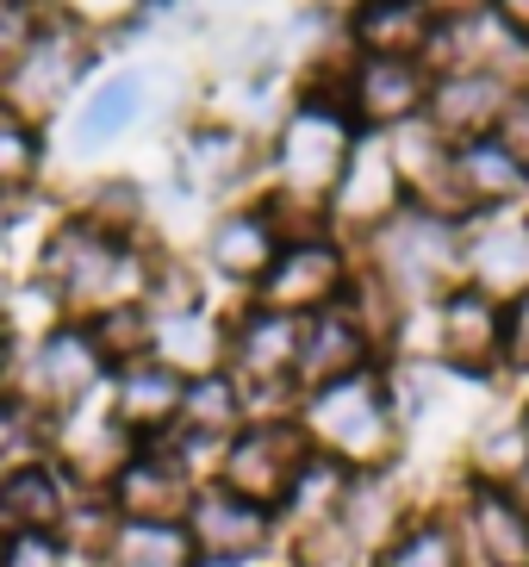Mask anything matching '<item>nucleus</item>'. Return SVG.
I'll use <instances>...</instances> for the list:
<instances>
[{"mask_svg": "<svg viewBox=\"0 0 529 567\" xmlns=\"http://www.w3.org/2000/svg\"><path fill=\"white\" fill-rule=\"evenodd\" d=\"M293 417L305 431V443H312V455L349 467V474L393 467L398 436H405L393 417V386H386L381 368H362V374L331 381V386H305Z\"/></svg>", "mask_w": 529, "mask_h": 567, "instance_id": "obj_1", "label": "nucleus"}, {"mask_svg": "<svg viewBox=\"0 0 529 567\" xmlns=\"http://www.w3.org/2000/svg\"><path fill=\"white\" fill-rule=\"evenodd\" d=\"M367 275L398 306L405 300L436 306L455 287V275H461V231H455V218H436L424 206H398L381 231H374V262H367Z\"/></svg>", "mask_w": 529, "mask_h": 567, "instance_id": "obj_2", "label": "nucleus"}, {"mask_svg": "<svg viewBox=\"0 0 529 567\" xmlns=\"http://www.w3.org/2000/svg\"><path fill=\"white\" fill-rule=\"evenodd\" d=\"M355 144H362V125L349 118V106L324 101V94H305V101L287 113L281 137H274V175H281V194L324 206V194H336V182H343Z\"/></svg>", "mask_w": 529, "mask_h": 567, "instance_id": "obj_3", "label": "nucleus"}, {"mask_svg": "<svg viewBox=\"0 0 529 567\" xmlns=\"http://www.w3.org/2000/svg\"><path fill=\"white\" fill-rule=\"evenodd\" d=\"M305 462H312V443L299 431V417H249L218 455V486H231L249 505L281 512Z\"/></svg>", "mask_w": 529, "mask_h": 567, "instance_id": "obj_4", "label": "nucleus"}, {"mask_svg": "<svg viewBox=\"0 0 529 567\" xmlns=\"http://www.w3.org/2000/svg\"><path fill=\"white\" fill-rule=\"evenodd\" d=\"M38 268H44V281L56 287L63 300H82L87 312H100V306L118 300V281L132 275V250H125V237L100 231V225H87V218L75 213L44 237Z\"/></svg>", "mask_w": 529, "mask_h": 567, "instance_id": "obj_5", "label": "nucleus"}, {"mask_svg": "<svg viewBox=\"0 0 529 567\" xmlns=\"http://www.w3.org/2000/svg\"><path fill=\"white\" fill-rule=\"evenodd\" d=\"M181 530H187V543H194L199 567H249V561H262V555L274 549L281 517L268 512V505L237 499L231 486L206 481L194 493V505H187Z\"/></svg>", "mask_w": 529, "mask_h": 567, "instance_id": "obj_6", "label": "nucleus"}, {"mask_svg": "<svg viewBox=\"0 0 529 567\" xmlns=\"http://www.w3.org/2000/svg\"><path fill=\"white\" fill-rule=\"evenodd\" d=\"M299 350H305V318L274 312V306H243L225 331V374L237 386H287L299 381Z\"/></svg>", "mask_w": 529, "mask_h": 567, "instance_id": "obj_7", "label": "nucleus"}, {"mask_svg": "<svg viewBox=\"0 0 529 567\" xmlns=\"http://www.w3.org/2000/svg\"><path fill=\"white\" fill-rule=\"evenodd\" d=\"M349 256L336 237H305V244H281V256H274V268L262 275V287H256V306H274V312H293V318H312L324 312V306L343 300L349 287Z\"/></svg>", "mask_w": 529, "mask_h": 567, "instance_id": "obj_8", "label": "nucleus"}, {"mask_svg": "<svg viewBox=\"0 0 529 567\" xmlns=\"http://www.w3.org/2000/svg\"><path fill=\"white\" fill-rule=\"evenodd\" d=\"M100 374H106V362L94 355V343H87L82 324H56V331L38 337V350L25 355V412L38 417H56L69 412V405L94 400Z\"/></svg>", "mask_w": 529, "mask_h": 567, "instance_id": "obj_9", "label": "nucleus"}, {"mask_svg": "<svg viewBox=\"0 0 529 567\" xmlns=\"http://www.w3.org/2000/svg\"><path fill=\"white\" fill-rule=\"evenodd\" d=\"M194 493L199 481L168 455V443H137L132 462L106 481V505L118 512V524H181Z\"/></svg>", "mask_w": 529, "mask_h": 567, "instance_id": "obj_10", "label": "nucleus"}, {"mask_svg": "<svg viewBox=\"0 0 529 567\" xmlns=\"http://www.w3.org/2000/svg\"><path fill=\"white\" fill-rule=\"evenodd\" d=\"M424 101H431V69L417 56H355L349 63L343 106L367 132H398L424 118Z\"/></svg>", "mask_w": 529, "mask_h": 567, "instance_id": "obj_11", "label": "nucleus"}, {"mask_svg": "<svg viewBox=\"0 0 529 567\" xmlns=\"http://www.w3.org/2000/svg\"><path fill=\"white\" fill-rule=\"evenodd\" d=\"M455 524L467 543V567H529V512L517 505L511 486L467 481Z\"/></svg>", "mask_w": 529, "mask_h": 567, "instance_id": "obj_12", "label": "nucleus"}, {"mask_svg": "<svg viewBox=\"0 0 529 567\" xmlns=\"http://www.w3.org/2000/svg\"><path fill=\"white\" fill-rule=\"evenodd\" d=\"M75 499H82V486L69 481L50 455H19L13 467H0V536L63 530Z\"/></svg>", "mask_w": 529, "mask_h": 567, "instance_id": "obj_13", "label": "nucleus"}, {"mask_svg": "<svg viewBox=\"0 0 529 567\" xmlns=\"http://www.w3.org/2000/svg\"><path fill=\"white\" fill-rule=\"evenodd\" d=\"M517 87H505L486 69H448L431 82V101H424V125H431L443 144H474V137H492L498 113Z\"/></svg>", "mask_w": 529, "mask_h": 567, "instance_id": "obj_14", "label": "nucleus"}, {"mask_svg": "<svg viewBox=\"0 0 529 567\" xmlns=\"http://www.w3.org/2000/svg\"><path fill=\"white\" fill-rule=\"evenodd\" d=\"M75 75H82V44L75 38H56L44 25L13 63L0 69V101L13 106V118L32 125V113H44L50 101H63L69 87H75Z\"/></svg>", "mask_w": 529, "mask_h": 567, "instance_id": "obj_15", "label": "nucleus"}, {"mask_svg": "<svg viewBox=\"0 0 529 567\" xmlns=\"http://www.w3.org/2000/svg\"><path fill=\"white\" fill-rule=\"evenodd\" d=\"M461 275L498 306L529 293V213H498L474 237H461Z\"/></svg>", "mask_w": 529, "mask_h": 567, "instance_id": "obj_16", "label": "nucleus"}, {"mask_svg": "<svg viewBox=\"0 0 529 567\" xmlns=\"http://www.w3.org/2000/svg\"><path fill=\"white\" fill-rule=\"evenodd\" d=\"M498 343H505V306L486 300L480 287L461 281L436 300V355L448 368H467V374L498 368Z\"/></svg>", "mask_w": 529, "mask_h": 567, "instance_id": "obj_17", "label": "nucleus"}, {"mask_svg": "<svg viewBox=\"0 0 529 567\" xmlns=\"http://www.w3.org/2000/svg\"><path fill=\"white\" fill-rule=\"evenodd\" d=\"M181 405H187V381L168 362H156V355H149V362L118 368V381H113V417L125 424V436H132V443H163V436H175Z\"/></svg>", "mask_w": 529, "mask_h": 567, "instance_id": "obj_18", "label": "nucleus"}, {"mask_svg": "<svg viewBox=\"0 0 529 567\" xmlns=\"http://www.w3.org/2000/svg\"><path fill=\"white\" fill-rule=\"evenodd\" d=\"M381 343L367 337V324L349 312L343 300L324 306V312L305 318V350H299V386H331V381H349V374H362L374 368Z\"/></svg>", "mask_w": 529, "mask_h": 567, "instance_id": "obj_19", "label": "nucleus"}, {"mask_svg": "<svg viewBox=\"0 0 529 567\" xmlns=\"http://www.w3.org/2000/svg\"><path fill=\"white\" fill-rule=\"evenodd\" d=\"M448 187H455L461 213H498L529 194V175L492 137H474V144H448Z\"/></svg>", "mask_w": 529, "mask_h": 567, "instance_id": "obj_20", "label": "nucleus"}, {"mask_svg": "<svg viewBox=\"0 0 529 567\" xmlns=\"http://www.w3.org/2000/svg\"><path fill=\"white\" fill-rule=\"evenodd\" d=\"M336 213L349 218V225H362V231H381L386 218L405 206V187H398V168L393 156H386L381 137H362L355 144V156H349L343 182H336Z\"/></svg>", "mask_w": 529, "mask_h": 567, "instance_id": "obj_21", "label": "nucleus"}, {"mask_svg": "<svg viewBox=\"0 0 529 567\" xmlns=\"http://www.w3.org/2000/svg\"><path fill=\"white\" fill-rule=\"evenodd\" d=\"M431 32H436V19L424 0H362L349 13V44H355V56H417L424 63Z\"/></svg>", "mask_w": 529, "mask_h": 567, "instance_id": "obj_22", "label": "nucleus"}, {"mask_svg": "<svg viewBox=\"0 0 529 567\" xmlns=\"http://www.w3.org/2000/svg\"><path fill=\"white\" fill-rule=\"evenodd\" d=\"M274 256H281V237H274V225H268L262 206L225 213L212 225V237H206V262L237 287H262V275L274 268Z\"/></svg>", "mask_w": 529, "mask_h": 567, "instance_id": "obj_23", "label": "nucleus"}, {"mask_svg": "<svg viewBox=\"0 0 529 567\" xmlns=\"http://www.w3.org/2000/svg\"><path fill=\"white\" fill-rule=\"evenodd\" d=\"M405 493H398L393 467H374V474H349V493H343V512H336V524H343L349 549H362L367 561H374V549H381L386 536L405 524Z\"/></svg>", "mask_w": 529, "mask_h": 567, "instance_id": "obj_24", "label": "nucleus"}, {"mask_svg": "<svg viewBox=\"0 0 529 567\" xmlns=\"http://www.w3.org/2000/svg\"><path fill=\"white\" fill-rule=\"evenodd\" d=\"M256 168V144L237 125H194L181 144V175L194 194H225Z\"/></svg>", "mask_w": 529, "mask_h": 567, "instance_id": "obj_25", "label": "nucleus"}, {"mask_svg": "<svg viewBox=\"0 0 529 567\" xmlns=\"http://www.w3.org/2000/svg\"><path fill=\"white\" fill-rule=\"evenodd\" d=\"M374 567H467L461 524L448 512H412L381 549H374Z\"/></svg>", "mask_w": 529, "mask_h": 567, "instance_id": "obj_26", "label": "nucleus"}, {"mask_svg": "<svg viewBox=\"0 0 529 567\" xmlns=\"http://www.w3.org/2000/svg\"><path fill=\"white\" fill-rule=\"evenodd\" d=\"M87 343L106 368H132V362H149L156 355V318H149L144 300H113L100 306V312L82 318Z\"/></svg>", "mask_w": 529, "mask_h": 567, "instance_id": "obj_27", "label": "nucleus"}, {"mask_svg": "<svg viewBox=\"0 0 529 567\" xmlns=\"http://www.w3.org/2000/svg\"><path fill=\"white\" fill-rule=\"evenodd\" d=\"M529 467V412L492 417L467 443V481L474 486H517Z\"/></svg>", "mask_w": 529, "mask_h": 567, "instance_id": "obj_28", "label": "nucleus"}, {"mask_svg": "<svg viewBox=\"0 0 529 567\" xmlns=\"http://www.w3.org/2000/svg\"><path fill=\"white\" fill-rule=\"evenodd\" d=\"M137 106H144V75H106L87 94V106L75 113V151L94 156L100 144H113L118 132H132Z\"/></svg>", "mask_w": 529, "mask_h": 567, "instance_id": "obj_29", "label": "nucleus"}, {"mask_svg": "<svg viewBox=\"0 0 529 567\" xmlns=\"http://www.w3.org/2000/svg\"><path fill=\"white\" fill-rule=\"evenodd\" d=\"M156 362H168L181 381L218 374V368H225V331H218V324H206V312L156 318Z\"/></svg>", "mask_w": 529, "mask_h": 567, "instance_id": "obj_30", "label": "nucleus"}, {"mask_svg": "<svg viewBox=\"0 0 529 567\" xmlns=\"http://www.w3.org/2000/svg\"><path fill=\"white\" fill-rule=\"evenodd\" d=\"M94 567H199L181 524H118Z\"/></svg>", "mask_w": 529, "mask_h": 567, "instance_id": "obj_31", "label": "nucleus"}, {"mask_svg": "<svg viewBox=\"0 0 529 567\" xmlns=\"http://www.w3.org/2000/svg\"><path fill=\"white\" fill-rule=\"evenodd\" d=\"M137 300L149 306V318H187V312H206V281H199V268L187 256H149Z\"/></svg>", "mask_w": 529, "mask_h": 567, "instance_id": "obj_32", "label": "nucleus"}, {"mask_svg": "<svg viewBox=\"0 0 529 567\" xmlns=\"http://www.w3.org/2000/svg\"><path fill=\"white\" fill-rule=\"evenodd\" d=\"M38 168H44V137H38V125L0 113V200L25 194L38 182Z\"/></svg>", "mask_w": 529, "mask_h": 567, "instance_id": "obj_33", "label": "nucleus"}, {"mask_svg": "<svg viewBox=\"0 0 529 567\" xmlns=\"http://www.w3.org/2000/svg\"><path fill=\"white\" fill-rule=\"evenodd\" d=\"M82 218L100 225V231H113V237H132L137 225H144V194H137V182H106V187L87 194Z\"/></svg>", "mask_w": 529, "mask_h": 567, "instance_id": "obj_34", "label": "nucleus"}, {"mask_svg": "<svg viewBox=\"0 0 529 567\" xmlns=\"http://www.w3.org/2000/svg\"><path fill=\"white\" fill-rule=\"evenodd\" d=\"M69 543L56 530H25V536H0V567H69Z\"/></svg>", "mask_w": 529, "mask_h": 567, "instance_id": "obj_35", "label": "nucleus"}, {"mask_svg": "<svg viewBox=\"0 0 529 567\" xmlns=\"http://www.w3.org/2000/svg\"><path fill=\"white\" fill-rule=\"evenodd\" d=\"M492 144L529 175V87H517L511 101H505V113H498V125H492Z\"/></svg>", "mask_w": 529, "mask_h": 567, "instance_id": "obj_36", "label": "nucleus"}, {"mask_svg": "<svg viewBox=\"0 0 529 567\" xmlns=\"http://www.w3.org/2000/svg\"><path fill=\"white\" fill-rule=\"evenodd\" d=\"M505 368H529V293L505 300V343H498Z\"/></svg>", "mask_w": 529, "mask_h": 567, "instance_id": "obj_37", "label": "nucleus"}, {"mask_svg": "<svg viewBox=\"0 0 529 567\" xmlns=\"http://www.w3.org/2000/svg\"><path fill=\"white\" fill-rule=\"evenodd\" d=\"M424 7H431L436 25H467V19L492 13V0H424Z\"/></svg>", "mask_w": 529, "mask_h": 567, "instance_id": "obj_38", "label": "nucleus"}, {"mask_svg": "<svg viewBox=\"0 0 529 567\" xmlns=\"http://www.w3.org/2000/svg\"><path fill=\"white\" fill-rule=\"evenodd\" d=\"M492 19L517 38V44H529V0H492Z\"/></svg>", "mask_w": 529, "mask_h": 567, "instance_id": "obj_39", "label": "nucleus"}, {"mask_svg": "<svg viewBox=\"0 0 529 567\" xmlns=\"http://www.w3.org/2000/svg\"><path fill=\"white\" fill-rule=\"evenodd\" d=\"M19 374V355H13V337L0 331V393H7V381Z\"/></svg>", "mask_w": 529, "mask_h": 567, "instance_id": "obj_40", "label": "nucleus"}, {"mask_svg": "<svg viewBox=\"0 0 529 567\" xmlns=\"http://www.w3.org/2000/svg\"><path fill=\"white\" fill-rule=\"evenodd\" d=\"M7 312H13V281L0 275V324H7Z\"/></svg>", "mask_w": 529, "mask_h": 567, "instance_id": "obj_41", "label": "nucleus"}, {"mask_svg": "<svg viewBox=\"0 0 529 567\" xmlns=\"http://www.w3.org/2000/svg\"><path fill=\"white\" fill-rule=\"evenodd\" d=\"M336 7H349V13H355L362 0H318V13H336Z\"/></svg>", "mask_w": 529, "mask_h": 567, "instance_id": "obj_42", "label": "nucleus"}, {"mask_svg": "<svg viewBox=\"0 0 529 567\" xmlns=\"http://www.w3.org/2000/svg\"><path fill=\"white\" fill-rule=\"evenodd\" d=\"M511 493H517V505H523V512H529V467H523V481H517Z\"/></svg>", "mask_w": 529, "mask_h": 567, "instance_id": "obj_43", "label": "nucleus"}, {"mask_svg": "<svg viewBox=\"0 0 529 567\" xmlns=\"http://www.w3.org/2000/svg\"><path fill=\"white\" fill-rule=\"evenodd\" d=\"M7 218H13V213H7V200H0V231H7Z\"/></svg>", "mask_w": 529, "mask_h": 567, "instance_id": "obj_44", "label": "nucleus"}]
</instances>
